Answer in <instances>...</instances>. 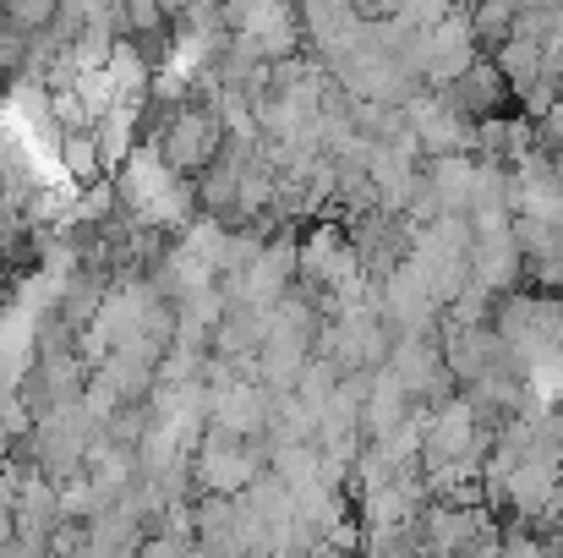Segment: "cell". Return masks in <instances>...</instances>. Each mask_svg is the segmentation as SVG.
<instances>
[{"label": "cell", "instance_id": "cell-1", "mask_svg": "<svg viewBox=\"0 0 563 558\" xmlns=\"http://www.w3.org/2000/svg\"><path fill=\"white\" fill-rule=\"evenodd\" d=\"M60 160H66V171H71L77 182H93V176L104 171V165H99V149H93V132H66Z\"/></svg>", "mask_w": 563, "mask_h": 558}]
</instances>
